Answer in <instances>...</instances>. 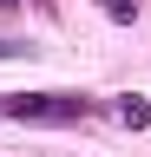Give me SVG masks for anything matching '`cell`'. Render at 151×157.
<instances>
[{
    "label": "cell",
    "instance_id": "2",
    "mask_svg": "<svg viewBox=\"0 0 151 157\" xmlns=\"http://www.w3.org/2000/svg\"><path fill=\"white\" fill-rule=\"evenodd\" d=\"M118 111H125V124H151V105H145V98H125Z\"/></svg>",
    "mask_w": 151,
    "mask_h": 157
},
{
    "label": "cell",
    "instance_id": "1",
    "mask_svg": "<svg viewBox=\"0 0 151 157\" xmlns=\"http://www.w3.org/2000/svg\"><path fill=\"white\" fill-rule=\"evenodd\" d=\"M0 111L7 118H40V124H72V118H85V98H72V92H20Z\"/></svg>",
    "mask_w": 151,
    "mask_h": 157
},
{
    "label": "cell",
    "instance_id": "3",
    "mask_svg": "<svg viewBox=\"0 0 151 157\" xmlns=\"http://www.w3.org/2000/svg\"><path fill=\"white\" fill-rule=\"evenodd\" d=\"M99 7H105L112 20H131V0H99Z\"/></svg>",
    "mask_w": 151,
    "mask_h": 157
}]
</instances>
